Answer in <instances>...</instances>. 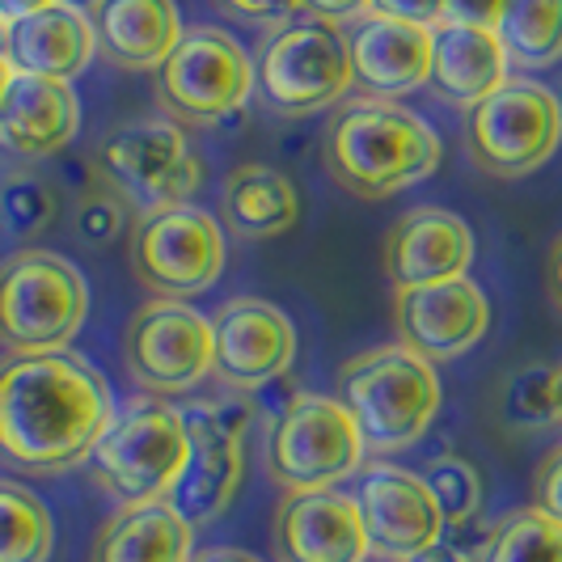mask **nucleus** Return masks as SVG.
Instances as JSON below:
<instances>
[{
	"instance_id": "f257e3e1",
	"label": "nucleus",
	"mask_w": 562,
	"mask_h": 562,
	"mask_svg": "<svg viewBox=\"0 0 562 562\" xmlns=\"http://www.w3.org/2000/svg\"><path fill=\"white\" fill-rule=\"evenodd\" d=\"M114 423L111 385L77 351H34L0 364V457L59 474L93 457Z\"/></svg>"
},
{
	"instance_id": "f03ea898",
	"label": "nucleus",
	"mask_w": 562,
	"mask_h": 562,
	"mask_svg": "<svg viewBox=\"0 0 562 562\" xmlns=\"http://www.w3.org/2000/svg\"><path fill=\"white\" fill-rule=\"evenodd\" d=\"M326 169L360 199H390L440 169V136L394 102H351L326 127Z\"/></svg>"
},
{
	"instance_id": "7ed1b4c3",
	"label": "nucleus",
	"mask_w": 562,
	"mask_h": 562,
	"mask_svg": "<svg viewBox=\"0 0 562 562\" xmlns=\"http://www.w3.org/2000/svg\"><path fill=\"white\" fill-rule=\"evenodd\" d=\"M338 390L368 452H402L419 445L440 415L436 364L406 342H385L347 360Z\"/></svg>"
},
{
	"instance_id": "20e7f679",
	"label": "nucleus",
	"mask_w": 562,
	"mask_h": 562,
	"mask_svg": "<svg viewBox=\"0 0 562 562\" xmlns=\"http://www.w3.org/2000/svg\"><path fill=\"white\" fill-rule=\"evenodd\" d=\"M89 317V283L52 250H22L0 262V347L13 356L64 351Z\"/></svg>"
},
{
	"instance_id": "39448f33",
	"label": "nucleus",
	"mask_w": 562,
	"mask_h": 562,
	"mask_svg": "<svg viewBox=\"0 0 562 562\" xmlns=\"http://www.w3.org/2000/svg\"><path fill=\"white\" fill-rule=\"evenodd\" d=\"M191 436L187 419L169 402H136L114 415L93 449V479L119 504H157L173 491L187 465Z\"/></svg>"
},
{
	"instance_id": "423d86ee",
	"label": "nucleus",
	"mask_w": 562,
	"mask_h": 562,
	"mask_svg": "<svg viewBox=\"0 0 562 562\" xmlns=\"http://www.w3.org/2000/svg\"><path fill=\"white\" fill-rule=\"evenodd\" d=\"M364 436L342 397L292 394L271 419L267 470L283 491H330L364 461Z\"/></svg>"
},
{
	"instance_id": "0eeeda50",
	"label": "nucleus",
	"mask_w": 562,
	"mask_h": 562,
	"mask_svg": "<svg viewBox=\"0 0 562 562\" xmlns=\"http://www.w3.org/2000/svg\"><path fill=\"white\" fill-rule=\"evenodd\" d=\"M254 85L258 64L250 52L228 30L212 26L182 30L178 47L157 68V93L169 119L195 127H216L225 114L246 111Z\"/></svg>"
},
{
	"instance_id": "6e6552de",
	"label": "nucleus",
	"mask_w": 562,
	"mask_h": 562,
	"mask_svg": "<svg viewBox=\"0 0 562 562\" xmlns=\"http://www.w3.org/2000/svg\"><path fill=\"white\" fill-rule=\"evenodd\" d=\"M127 262H132V276L161 301H187L221 280L225 228L195 203L148 212L132 233Z\"/></svg>"
},
{
	"instance_id": "1a4fd4ad",
	"label": "nucleus",
	"mask_w": 562,
	"mask_h": 562,
	"mask_svg": "<svg viewBox=\"0 0 562 562\" xmlns=\"http://www.w3.org/2000/svg\"><path fill=\"white\" fill-rule=\"evenodd\" d=\"M102 178L123 203H136L144 216L178 207L203 187V161L191 153L178 119H136L102 144Z\"/></svg>"
},
{
	"instance_id": "9d476101",
	"label": "nucleus",
	"mask_w": 562,
	"mask_h": 562,
	"mask_svg": "<svg viewBox=\"0 0 562 562\" xmlns=\"http://www.w3.org/2000/svg\"><path fill=\"white\" fill-rule=\"evenodd\" d=\"M356 85L351 77V47L338 22L301 18L262 47L258 56V89L283 114H310L335 106Z\"/></svg>"
},
{
	"instance_id": "9b49d317",
	"label": "nucleus",
	"mask_w": 562,
	"mask_h": 562,
	"mask_svg": "<svg viewBox=\"0 0 562 562\" xmlns=\"http://www.w3.org/2000/svg\"><path fill=\"white\" fill-rule=\"evenodd\" d=\"M562 144V111L554 89L537 81H504L470 111V157L482 173L525 178L546 166Z\"/></svg>"
},
{
	"instance_id": "f8f14e48",
	"label": "nucleus",
	"mask_w": 562,
	"mask_h": 562,
	"mask_svg": "<svg viewBox=\"0 0 562 562\" xmlns=\"http://www.w3.org/2000/svg\"><path fill=\"white\" fill-rule=\"evenodd\" d=\"M123 356L132 381L148 394H191L212 372V317L191 310L187 301H148L127 326Z\"/></svg>"
},
{
	"instance_id": "ddd939ff",
	"label": "nucleus",
	"mask_w": 562,
	"mask_h": 562,
	"mask_svg": "<svg viewBox=\"0 0 562 562\" xmlns=\"http://www.w3.org/2000/svg\"><path fill=\"white\" fill-rule=\"evenodd\" d=\"M356 507L364 520L368 554H376V559H415L449 529L423 474L397 470V465H368L360 491H356Z\"/></svg>"
},
{
	"instance_id": "4468645a",
	"label": "nucleus",
	"mask_w": 562,
	"mask_h": 562,
	"mask_svg": "<svg viewBox=\"0 0 562 562\" xmlns=\"http://www.w3.org/2000/svg\"><path fill=\"white\" fill-rule=\"evenodd\" d=\"M212 372L228 390H267L271 381L288 376L296 360V330L288 313L258 296H237L212 317Z\"/></svg>"
},
{
	"instance_id": "2eb2a0df",
	"label": "nucleus",
	"mask_w": 562,
	"mask_h": 562,
	"mask_svg": "<svg viewBox=\"0 0 562 562\" xmlns=\"http://www.w3.org/2000/svg\"><path fill=\"white\" fill-rule=\"evenodd\" d=\"M491 326L486 292L470 276L423 288H397V342L419 351L423 360L445 364L465 356Z\"/></svg>"
},
{
	"instance_id": "dca6fc26",
	"label": "nucleus",
	"mask_w": 562,
	"mask_h": 562,
	"mask_svg": "<svg viewBox=\"0 0 562 562\" xmlns=\"http://www.w3.org/2000/svg\"><path fill=\"white\" fill-rule=\"evenodd\" d=\"M271 546L280 562H364L368 537L356 495L342 491H288L276 507Z\"/></svg>"
},
{
	"instance_id": "f3484780",
	"label": "nucleus",
	"mask_w": 562,
	"mask_h": 562,
	"mask_svg": "<svg viewBox=\"0 0 562 562\" xmlns=\"http://www.w3.org/2000/svg\"><path fill=\"white\" fill-rule=\"evenodd\" d=\"M182 419H187L191 452H187V465L166 499L187 525L199 529V525H212L216 516H225V507L233 504L241 474H246V449H241L237 431L221 427L203 411V402L187 406Z\"/></svg>"
},
{
	"instance_id": "a211bd4d",
	"label": "nucleus",
	"mask_w": 562,
	"mask_h": 562,
	"mask_svg": "<svg viewBox=\"0 0 562 562\" xmlns=\"http://www.w3.org/2000/svg\"><path fill=\"white\" fill-rule=\"evenodd\" d=\"M474 262V233L445 207L406 212L385 237V271L394 288H423L465 276Z\"/></svg>"
},
{
	"instance_id": "6ab92c4d",
	"label": "nucleus",
	"mask_w": 562,
	"mask_h": 562,
	"mask_svg": "<svg viewBox=\"0 0 562 562\" xmlns=\"http://www.w3.org/2000/svg\"><path fill=\"white\" fill-rule=\"evenodd\" d=\"M351 77L368 98H406L431 85V26L368 13L347 38Z\"/></svg>"
},
{
	"instance_id": "aec40b11",
	"label": "nucleus",
	"mask_w": 562,
	"mask_h": 562,
	"mask_svg": "<svg viewBox=\"0 0 562 562\" xmlns=\"http://www.w3.org/2000/svg\"><path fill=\"white\" fill-rule=\"evenodd\" d=\"M81 127V102L72 93V81L13 72L0 102V144L26 161L56 157Z\"/></svg>"
},
{
	"instance_id": "412c9836",
	"label": "nucleus",
	"mask_w": 562,
	"mask_h": 562,
	"mask_svg": "<svg viewBox=\"0 0 562 562\" xmlns=\"http://www.w3.org/2000/svg\"><path fill=\"white\" fill-rule=\"evenodd\" d=\"M0 52L9 56L13 72L72 81L89 68V59L98 52V38H93V22L85 13L64 9V4H47V9L0 30Z\"/></svg>"
},
{
	"instance_id": "4be33fe9",
	"label": "nucleus",
	"mask_w": 562,
	"mask_h": 562,
	"mask_svg": "<svg viewBox=\"0 0 562 562\" xmlns=\"http://www.w3.org/2000/svg\"><path fill=\"white\" fill-rule=\"evenodd\" d=\"M507 59L499 34L465 22L431 26V85L452 106H479L507 81Z\"/></svg>"
},
{
	"instance_id": "5701e85b",
	"label": "nucleus",
	"mask_w": 562,
	"mask_h": 562,
	"mask_svg": "<svg viewBox=\"0 0 562 562\" xmlns=\"http://www.w3.org/2000/svg\"><path fill=\"white\" fill-rule=\"evenodd\" d=\"M182 13L173 0H102L93 13L98 52L114 68H161L182 38Z\"/></svg>"
},
{
	"instance_id": "b1692460",
	"label": "nucleus",
	"mask_w": 562,
	"mask_h": 562,
	"mask_svg": "<svg viewBox=\"0 0 562 562\" xmlns=\"http://www.w3.org/2000/svg\"><path fill=\"white\" fill-rule=\"evenodd\" d=\"M195 525H187L169 499L123 504L102 525L93 562H191Z\"/></svg>"
},
{
	"instance_id": "393cba45",
	"label": "nucleus",
	"mask_w": 562,
	"mask_h": 562,
	"mask_svg": "<svg viewBox=\"0 0 562 562\" xmlns=\"http://www.w3.org/2000/svg\"><path fill=\"white\" fill-rule=\"evenodd\" d=\"M225 225L241 237H280L301 221L296 187L271 166H237L225 178Z\"/></svg>"
},
{
	"instance_id": "a878e982",
	"label": "nucleus",
	"mask_w": 562,
	"mask_h": 562,
	"mask_svg": "<svg viewBox=\"0 0 562 562\" xmlns=\"http://www.w3.org/2000/svg\"><path fill=\"white\" fill-rule=\"evenodd\" d=\"M495 34L512 64L550 68L562 59V0H507Z\"/></svg>"
},
{
	"instance_id": "bb28decb",
	"label": "nucleus",
	"mask_w": 562,
	"mask_h": 562,
	"mask_svg": "<svg viewBox=\"0 0 562 562\" xmlns=\"http://www.w3.org/2000/svg\"><path fill=\"white\" fill-rule=\"evenodd\" d=\"M56 546V520L47 504L22 486L0 479V562H47Z\"/></svg>"
},
{
	"instance_id": "cd10ccee",
	"label": "nucleus",
	"mask_w": 562,
	"mask_h": 562,
	"mask_svg": "<svg viewBox=\"0 0 562 562\" xmlns=\"http://www.w3.org/2000/svg\"><path fill=\"white\" fill-rule=\"evenodd\" d=\"M482 562H562V525L541 507H520L486 533Z\"/></svg>"
},
{
	"instance_id": "c85d7f7f",
	"label": "nucleus",
	"mask_w": 562,
	"mask_h": 562,
	"mask_svg": "<svg viewBox=\"0 0 562 562\" xmlns=\"http://www.w3.org/2000/svg\"><path fill=\"white\" fill-rule=\"evenodd\" d=\"M504 423H512V427L562 423V368L529 364L512 372L504 385Z\"/></svg>"
},
{
	"instance_id": "c756f323",
	"label": "nucleus",
	"mask_w": 562,
	"mask_h": 562,
	"mask_svg": "<svg viewBox=\"0 0 562 562\" xmlns=\"http://www.w3.org/2000/svg\"><path fill=\"white\" fill-rule=\"evenodd\" d=\"M59 212L56 187L30 169H18L0 182V225L13 237H38L47 233Z\"/></svg>"
},
{
	"instance_id": "7c9ffc66",
	"label": "nucleus",
	"mask_w": 562,
	"mask_h": 562,
	"mask_svg": "<svg viewBox=\"0 0 562 562\" xmlns=\"http://www.w3.org/2000/svg\"><path fill=\"white\" fill-rule=\"evenodd\" d=\"M423 482L431 486V495H436V504L445 512V525L449 529H461V525H470L474 516H479L482 507V479L479 470H474V461H465V457H431L427 461V470H423ZM445 529V533H449Z\"/></svg>"
},
{
	"instance_id": "2f4dec72",
	"label": "nucleus",
	"mask_w": 562,
	"mask_h": 562,
	"mask_svg": "<svg viewBox=\"0 0 562 562\" xmlns=\"http://www.w3.org/2000/svg\"><path fill=\"white\" fill-rule=\"evenodd\" d=\"M123 225H127V203L102 187L93 195H85L72 212V228L85 246H106L123 233Z\"/></svg>"
},
{
	"instance_id": "473e14b6",
	"label": "nucleus",
	"mask_w": 562,
	"mask_h": 562,
	"mask_svg": "<svg viewBox=\"0 0 562 562\" xmlns=\"http://www.w3.org/2000/svg\"><path fill=\"white\" fill-rule=\"evenodd\" d=\"M212 4L246 26H288L305 9V0H212Z\"/></svg>"
},
{
	"instance_id": "72a5a7b5",
	"label": "nucleus",
	"mask_w": 562,
	"mask_h": 562,
	"mask_svg": "<svg viewBox=\"0 0 562 562\" xmlns=\"http://www.w3.org/2000/svg\"><path fill=\"white\" fill-rule=\"evenodd\" d=\"M376 18H397V22H415V26H440L449 13V0H372Z\"/></svg>"
},
{
	"instance_id": "f704fd0d",
	"label": "nucleus",
	"mask_w": 562,
	"mask_h": 562,
	"mask_svg": "<svg viewBox=\"0 0 562 562\" xmlns=\"http://www.w3.org/2000/svg\"><path fill=\"white\" fill-rule=\"evenodd\" d=\"M533 507H541L546 516H554L562 525V445L541 465H537V482H533Z\"/></svg>"
},
{
	"instance_id": "c9c22d12",
	"label": "nucleus",
	"mask_w": 562,
	"mask_h": 562,
	"mask_svg": "<svg viewBox=\"0 0 562 562\" xmlns=\"http://www.w3.org/2000/svg\"><path fill=\"white\" fill-rule=\"evenodd\" d=\"M504 4H507V0H449L445 22H465V26L495 30L499 13H504Z\"/></svg>"
},
{
	"instance_id": "e433bc0d",
	"label": "nucleus",
	"mask_w": 562,
	"mask_h": 562,
	"mask_svg": "<svg viewBox=\"0 0 562 562\" xmlns=\"http://www.w3.org/2000/svg\"><path fill=\"white\" fill-rule=\"evenodd\" d=\"M203 411L212 415V419L228 427V431H237V436H246V427L254 419V402H246L241 394L233 397H212V402H203Z\"/></svg>"
},
{
	"instance_id": "4c0bfd02",
	"label": "nucleus",
	"mask_w": 562,
	"mask_h": 562,
	"mask_svg": "<svg viewBox=\"0 0 562 562\" xmlns=\"http://www.w3.org/2000/svg\"><path fill=\"white\" fill-rule=\"evenodd\" d=\"M305 9L326 22H351V18H368L372 0H305Z\"/></svg>"
},
{
	"instance_id": "58836bf2",
	"label": "nucleus",
	"mask_w": 562,
	"mask_h": 562,
	"mask_svg": "<svg viewBox=\"0 0 562 562\" xmlns=\"http://www.w3.org/2000/svg\"><path fill=\"white\" fill-rule=\"evenodd\" d=\"M406 562H474V554H470V550H461V546L449 541V537H440L436 546H427V550H419L415 559H406Z\"/></svg>"
},
{
	"instance_id": "ea45409f",
	"label": "nucleus",
	"mask_w": 562,
	"mask_h": 562,
	"mask_svg": "<svg viewBox=\"0 0 562 562\" xmlns=\"http://www.w3.org/2000/svg\"><path fill=\"white\" fill-rule=\"evenodd\" d=\"M47 4H56V0H0V26H13V22L30 18V13L47 9Z\"/></svg>"
},
{
	"instance_id": "a19ab883",
	"label": "nucleus",
	"mask_w": 562,
	"mask_h": 562,
	"mask_svg": "<svg viewBox=\"0 0 562 562\" xmlns=\"http://www.w3.org/2000/svg\"><path fill=\"white\" fill-rule=\"evenodd\" d=\"M546 288H550V301L562 310V237L550 246V258H546Z\"/></svg>"
},
{
	"instance_id": "79ce46f5",
	"label": "nucleus",
	"mask_w": 562,
	"mask_h": 562,
	"mask_svg": "<svg viewBox=\"0 0 562 562\" xmlns=\"http://www.w3.org/2000/svg\"><path fill=\"white\" fill-rule=\"evenodd\" d=\"M199 562H262V559H254V554H246V550H228V546H221V550L199 554Z\"/></svg>"
},
{
	"instance_id": "37998d69",
	"label": "nucleus",
	"mask_w": 562,
	"mask_h": 562,
	"mask_svg": "<svg viewBox=\"0 0 562 562\" xmlns=\"http://www.w3.org/2000/svg\"><path fill=\"white\" fill-rule=\"evenodd\" d=\"M56 4H64V9H77V13H85V18L93 22V13H98V4H102V0H56Z\"/></svg>"
},
{
	"instance_id": "c03bdc74",
	"label": "nucleus",
	"mask_w": 562,
	"mask_h": 562,
	"mask_svg": "<svg viewBox=\"0 0 562 562\" xmlns=\"http://www.w3.org/2000/svg\"><path fill=\"white\" fill-rule=\"evenodd\" d=\"M9 81H13V64H9V56L0 52V102H4V89H9Z\"/></svg>"
},
{
	"instance_id": "a18cd8bd",
	"label": "nucleus",
	"mask_w": 562,
	"mask_h": 562,
	"mask_svg": "<svg viewBox=\"0 0 562 562\" xmlns=\"http://www.w3.org/2000/svg\"><path fill=\"white\" fill-rule=\"evenodd\" d=\"M554 98H559V111H562V85H559V93H554Z\"/></svg>"
},
{
	"instance_id": "49530a36",
	"label": "nucleus",
	"mask_w": 562,
	"mask_h": 562,
	"mask_svg": "<svg viewBox=\"0 0 562 562\" xmlns=\"http://www.w3.org/2000/svg\"><path fill=\"white\" fill-rule=\"evenodd\" d=\"M0 30H4V26H0Z\"/></svg>"
},
{
	"instance_id": "de8ad7c7",
	"label": "nucleus",
	"mask_w": 562,
	"mask_h": 562,
	"mask_svg": "<svg viewBox=\"0 0 562 562\" xmlns=\"http://www.w3.org/2000/svg\"><path fill=\"white\" fill-rule=\"evenodd\" d=\"M559 368H562V364H559Z\"/></svg>"
}]
</instances>
